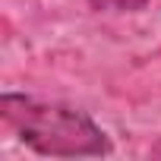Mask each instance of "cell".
<instances>
[{"label": "cell", "instance_id": "obj_1", "mask_svg": "<svg viewBox=\"0 0 161 161\" xmlns=\"http://www.w3.org/2000/svg\"><path fill=\"white\" fill-rule=\"evenodd\" d=\"M0 117L19 136V142L47 158H101L114 152L108 133L89 114L66 104L38 101L29 95H3Z\"/></svg>", "mask_w": 161, "mask_h": 161}, {"label": "cell", "instance_id": "obj_3", "mask_svg": "<svg viewBox=\"0 0 161 161\" xmlns=\"http://www.w3.org/2000/svg\"><path fill=\"white\" fill-rule=\"evenodd\" d=\"M152 155H158V158H161V142H158V145L152 148Z\"/></svg>", "mask_w": 161, "mask_h": 161}, {"label": "cell", "instance_id": "obj_2", "mask_svg": "<svg viewBox=\"0 0 161 161\" xmlns=\"http://www.w3.org/2000/svg\"><path fill=\"white\" fill-rule=\"evenodd\" d=\"M89 7L98 13H139L148 7V0H89Z\"/></svg>", "mask_w": 161, "mask_h": 161}]
</instances>
